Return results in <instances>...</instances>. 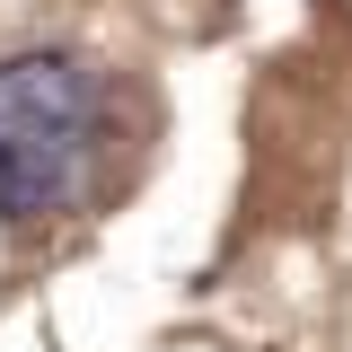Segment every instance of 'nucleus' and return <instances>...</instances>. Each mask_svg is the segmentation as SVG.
<instances>
[{"label": "nucleus", "mask_w": 352, "mask_h": 352, "mask_svg": "<svg viewBox=\"0 0 352 352\" xmlns=\"http://www.w3.org/2000/svg\"><path fill=\"white\" fill-rule=\"evenodd\" d=\"M88 124H97V80L71 53L0 62V212L9 220H44L80 194Z\"/></svg>", "instance_id": "1"}]
</instances>
